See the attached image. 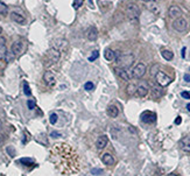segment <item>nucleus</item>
I'll return each instance as SVG.
<instances>
[{
  "instance_id": "28",
  "label": "nucleus",
  "mask_w": 190,
  "mask_h": 176,
  "mask_svg": "<svg viewBox=\"0 0 190 176\" xmlns=\"http://www.w3.org/2000/svg\"><path fill=\"white\" fill-rule=\"evenodd\" d=\"M98 56H99L98 50H93V51H92V54H91V56L89 57V61H90V62H93L95 60H97V58H98Z\"/></svg>"
},
{
  "instance_id": "6",
  "label": "nucleus",
  "mask_w": 190,
  "mask_h": 176,
  "mask_svg": "<svg viewBox=\"0 0 190 176\" xmlns=\"http://www.w3.org/2000/svg\"><path fill=\"white\" fill-rule=\"evenodd\" d=\"M60 57H61V53L55 48H50L47 51V60L49 61L51 64H55L60 61Z\"/></svg>"
},
{
  "instance_id": "38",
  "label": "nucleus",
  "mask_w": 190,
  "mask_h": 176,
  "mask_svg": "<svg viewBox=\"0 0 190 176\" xmlns=\"http://www.w3.org/2000/svg\"><path fill=\"white\" fill-rule=\"evenodd\" d=\"M7 152L9 153V155H11V156H14V155H15V149H14V148L7 147Z\"/></svg>"
},
{
  "instance_id": "20",
  "label": "nucleus",
  "mask_w": 190,
  "mask_h": 176,
  "mask_svg": "<svg viewBox=\"0 0 190 176\" xmlns=\"http://www.w3.org/2000/svg\"><path fill=\"white\" fill-rule=\"evenodd\" d=\"M106 112H107V114H109V117L116 118V117H118V114H119V110H118V107H117L116 105H110L109 107H107Z\"/></svg>"
},
{
  "instance_id": "8",
  "label": "nucleus",
  "mask_w": 190,
  "mask_h": 176,
  "mask_svg": "<svg viewBox=\"0 0 190 176\" xmlns=\"http://www.w3.org/2000/svg\"><path fill=\"white\" fill-rule=\"evenodd\" d=\"M68 47H69V43L65 39H57L55 43H54V48L57 49L60 53H65L68 50Z\"/></svg>"
},
{
  "instance_id": "40",
  "label": "nucleus",
  "mask_w": 190,
  "mask_h": 176,
  "mask_svg": "<svg viewBox=\"0 0 190 176\" xmlns=\"http://www.w3.org/2000/svg\"><path fill=\"white\" fill-rule=\"evenodd\" d=\"M184 81H185L187 83H190V75L189 74H185V75H184Z\"/></svg>"
},
{
  "instance_id": "48",
  "label": "nucleus",
  "mask_w": 190,
  "mask_h": 176,
  "mask_svg": "<svg viewBox=\"0 0 190 176\" xmlns=\"http://www.w3.org/2000/svg\"><path fill=\"white\" fill-rule=\"evenodd\" d=\"M1 33H2V28H1V27H0V34H1Z\"/></svg>"
},
{
  "instance_id": "21",
  "label": "nucleus",
  "mask_w": 190,
  "mask_h": 176,
  "mask_svg": "<svg viewBox=\"0 0 190 176\" xmlns=\"http://www.w3.org/2000/svg\"><path fill=\"white\" fill-rule=\"evenodd\" d=\"M104 57H105L106 61L112 62V61H114V58H116V53H114L112 49L107 48V49L105 50V53H104Z\"/></svg>"
},
{
  "instance_id": "15",
  "label": "nucleus",
  "mask_w": 190,
  "mask_h": 176,
  "mask_svg": "<svg viewBox=\"0 0 190 176\" xmlns=\"http://www.w3.org/2000/svg\"><path fill=\"white\" fill-rule=\"evenodd\" d=\"M107 143H109L107 135H100L98 139H97V141H96V147H97V149L102 150V149H104L106 147Z\"/></svg>"
},
{
  "instance_id": "32",
  "label": "nucleus",
  "mask_w": 190,
  "mask_h": 176,
  "mask_svg": "<svg viewBox=\"0 0 190 176\" xmlns=\"http://www.w3.org/2000/svg\"><path fill=\"white\" fill-rule=\"evenodd\" d=\"M123 19H124V16H123V14H121L120 12H117V13L114 14V21L116 22L123 21Z\"/></svg>"
},
{
  "instance_id": "19",
  "label": "nucleus",
  "mask_w": 190,
  "mask_h": 176,
  "mask_svg": "<svg viewBox=\"0 0 190 176\" xmlns=\"http://www.w3.org/2000/svg\"><path fill=\"white\" fill-rule=\"evenodd\" d=\"M102 161H103V163H105L106 166H113L116 160L110 153H104L102 155Z\"/></svg>"
},
{
  "instance_id": "7",
  "label": "nucleus",
  "mask_w": 190,
  "mask_h": 176,
  "mask_svg": "<svg viewBox=\"0 0 190 176\" xmlns=\"http://www.w3.org/2000/svg\"><path fill=\"white\" fill-rule=\"evenodd\" d=\"M43 81L47 84V86H49V88H53V86H55V84H56V77H55V75L51 71H46L44 72Z\"/></svg>"
},
{
  "instance_id": "1",
  "label": "nucleus",
  "mask_w": 190,
  "mask_h": 176,
  "mask_svg": "<svg viewBox=\"0 0 190 176\" xmlns=\"http://www.w3.org/2000/svg\"><path fill=\"white\" fill-rule=\"evenodd\" d=\"M116 58H117V64L119 68L123 69H130L134 63V55L133 54H116Z\"/></svg>"
},
{
  "instance_id": "13",
  "label": "nucleus",
  "mask_w": 190,
  "mask_h": 176,
  "mask_svg": "<svg viewBox=\"0 0 190 176\" xmlns=\"http://www.w3.org/2000/svg\"><path fill=\"white\" fill-rule=\"evenodd\" d=\"M180 148L183 153L190 154V136H184L182 140L180 141Z\"/></svg>"
},
{
  "instance_id": "41",
  "label": "nucleus",
  "mask_w": 190,
  "mask_h": 176,
  "mask_svg": "<svg viewBox=\"0 0 190 176\" xmlns=\"http://www.w3.org/2000/svg\"><path fill=\"white\" fill-rule=\"evenodd\" d=\"M181 121H182L181 117H177V118L175 119V124H176V125H180V124H181Z\"/></svg>"
},
{
  "instance_id": "14",
  "label": "nucleus",
  "mask_w": 190,
  "mask_h": 176,
  "mask_svg": "<svg viewBox=\"0 0 190 176\" xmlns=\"http://www.w3.org/2000/svg\"><path fill=\"white\" fill-rule=\"evenodd\" d=\"M141 120L146 124H152L156 120V114L150 112V111H146V112H143L141 114Z\"/></svg>"
},
{
  "instance_id": "5",
  "label": "nucleus",
  "mask_w": 190,
  "mask_h": 176,
  "mask_svg": "<svg viewBox=\"0 0 190 176\" xmlns=\"http://www.w3.org/2000/svg\"><path fill=\"white\" fill-rule=\"evenodd\" d=\"M173 28L177 30V32H185L188 29V21L184 19V18H178V19H175L174 22H173Z\"/></svg>"
},
{
  "instance_id": "18",
  "label": "nucleus",
  "mask_w": 190,
  "mask_h": 176,
  "mask_svg": "<svg viewBox=\"0 0 190 176\" xmlns=\"http://www.w3.org/2000/svg\"><path fill=\"white\" fill-rule=\"evenodd\" d=\"M148 86L145 84H140L139 86H136V96L138 97H140V98H143V97H146L148 95Z\"/></svg>"
},
{
  "instance_id": "44",
  "label": "nucleus",
  "mask_w": 190,
  "mask_h": 176,
  "mask_svg": "<svg viewBox=\"0 0 190 176\" xmlns=\"http://www.w3.org/2000/svg\"><path fill=\"white\" fill-rule=\"evenodd\" d=\"M141 1H145V2H150V1H155V0H141Z\"/></svg>"
},
{
  "instance_id": "25",
  "label": "nucleus",
  "mask_w": 190,
  "mask_h": 176,
  "mask_svg": "<svg viewBox=\"0 0 190 176\" xmlns=\"http://www.w3.org/2000/svg\"><path fill=\"white\" fill-rule=\"evenodd\" d=\"M120 132H121V129H120V128L117 126V125H114V126L111 127V134H112L113 139H117V138L119 136Z\"/></svg>"
},
{
  "instance_id": "37",
  "label": "nucleus",
  "mask_w": 190,
  "mask_h": 176,
  "mask_svg": "<svg viewBox=\"0 0 190 176\" xmlns=\"http://www.w3.org/2000/svg\"><path fill=\"white\" fill-rule=\"evenodd\" d=\"M181 96L184 99H190V91H182L181 92Z\"/></svg>"
},
{
  "instance_id": "9",
  "label": "nucleus",
  "mask_w": 190,
  "mask_h": 176,
  "mask_svg": "<svg viewBox=\"0 0 190 176\" xmlns=\"http://www.w3.org/2000/svg\"><path fill=\"white\" fill-rule=\"evenodd\" d=\"M116 72H117V75H118L123 81H125V82H128V81L132 79V74H131V71H128L127 69H123V68L117 67V68H116Z\"/></svg>"
},
{
  "instance_id": "36",
  "label": "nucleus",
  "mask_w": 190,
  "mask_h": 176,
  "mask_svg": "<svg viewBox=\"0 0 190 176\" xmlns=\"http://www.w3.org/2000/svg\"><path fill=\"white\" fill-rule=\"evenodd\" d=\"M27 105H28L29 110H33V109L35 107V102H34V100H32V99H29L28 102H27Z\"/></svg>"
},
{
  "instance_id": "22",
  "label": "nucleus",
  "mask_w": 190,
  "mask_h": 176,
  "mask_svg": "<svg viewBox=\"0 0 190 176\" xmlns=\"http://www.w3.org/2000/svg\"><path fill=\"white\" fill-rule=\"evenodd\" d=\"M8 55L7 47L5 43H0V60H6Z\"/></svg>"
},
{
  "instance_id": "29",
  "label": "nucleus",
  "mask_w": 190,
  "mask_h": 176,
  "mask_svg": "<svg viewBox=\"0 0 190 176\" xmlns=\"http://www.w3.org/2000/svg\"><path fill=\"white\" fill-rule=\"evenodd\" d=\"M84 89L86 91H92V90L95 89V84H93L92 82H86L84 84Z\"/></svg>"
},
{
  "instance_id": "12",
  "label": "nucleus",
  "mask_w": 190,
  "mask_h": 176,
  "mask_svg": "<svg viewBox=\"0 0 190 176\" xmlns=\"http://www.w3.org/2000/svg\"><path fill=\"white\" fill-rule=\"evenodd\" d=\"M85 36H86V39L89 41H96L97 37H98V30H97V28L95 26H91V27H89L86 29Z\"/></svg>"
},
{
  "instance_id": "11",
  "label": "nucleus",
  "mask_w": 190,
  "mask_h": 176,
  "mask_svg": "<svg viewBox=\"0 0 190 176\" xmlns=\"http://www.w3.org/2000/svg\"><path fill=\"white\" fill-rule=\"evenodd\" d=\"M22 51H23V42L21 40H16L12 44V54L14 56H19L21 55Z\"/></svg>"
},
{
  "instance_id": "31",
  "label": "nucleus",
  "mask_w": 190,
  "mask_h": 176,
  "mask_svg": "<svg viewBox=\"0 0 190 176\" xmlns=\"http://www.w3.org/2000/svg\"><path fill=\"white\" fill-rule=\"evenodd\" d=\"M23 92H25V95L26 96H30L32 95V92H30V89H29V85L25 82L23 83Z\"/></svg>"
},
{
  "instance_id": "45",
  "label": "nucleus",
  "mask_w": 190,
  "mask_h": 176,
  "mask_svg": "<svg viewBox=\"0 0 190 176\" xmlns=\"http://www.w3.org/2000/svg\"><path fill=\"white\" fill-rule=\"evenodd\" d=\"M187 110H188V111L190 112V104H188V105H187Z\"/></svg>"
},
{
  "instance_id": "43",
  "label": "nucleus",
  "mask_w": 190,
  "mask_h": 176,
  "mask_svg": "<svg viewBox=\"0 0 190 176\" xmlns=\"http://www.w3.org/2000/svg\"><path fill=\"white\" fill-rule=\"evenodd\" d=\"M1 131H2V121L0 120V133H1Z\"/></svg>"
},
{
  "instance_id": "33",
  "label": "nucleus",
  "mask_w": 190,
  "mask_h": 176,
  "mask_svg": "<svg viewBox=\"0 0 190 176\" xmlns=\"http://www.w3.org/2000/svg\"><path fill=\"white\" fill-rule=\"evenodd\" d=\"M153 96H154L155 98H157V97H160V96H161V91H160V89H159V88L153 86Z\"/></svg>"
},
{
  "instance_id": "24",
  "label": "nucleus",
  "mask_w": 190,
  "mask_h": 176,
  "mask_svg": "<svg viewBox=\"0 0 190 176\" xmlns=\"http://www.w3.org/2000/svg\"><path fill=\"white\" fill-rule=\"evenodd\" d=\"M126 92H127V95H128V96H133L134 93L136 92V85L133 84V83L128 84L127 85V88H126Z\"/></svg>"
},
{
  "instance_id": "30",
  "label": "nucleus",
  "mask_w": 190,
  "mask_h": 176,
  "mask_svg": "<svg viewBox=\"0 0 190 176\" xmlns=\"http://www.w3.org/2000/svg\"><path fill=\"white\" fill-rule=\"evenodd\" d=\"M57 119H58V117H57L56 113H51V114H50V117H49L50 124H53V125H54V124H56Z\"/></svg>"
},
{
  "instance_id": "3",
  "label": "nucleus",
  "mask_w": 190,
  "mask_h": 176,
  "mask_svg": "<svg viewBox=\"0 0 190 176\" xmlns=\"http://www.w3.org/2000/svg\"><path fill=\"white\" fill-rule=\"evenodd\" d=\"M155 79H156V83L162 88H164V86H167V85L171 83V78L169 77L167 74H164L163 71H159L155 75Z\"/></svg>"
},
{
  "instance_id": "26",
  "label": "nucleus",
  "mask_w": 190,
  "mask_h": 176,
  "mask_svg": "<svg viewBox=\"0 0 190 176\" xmlns=\"http://www.w3.org/2000/svg\"><path fill=\"white\" fill-rule=\"evenodd\" d=\"M8 7L6 4H4L2 1H0V14L1 15H7Z\"/></svg>"
},
{
  "instance_id": "16",
  "label": "nucleus",
  "mask_w": 190,
  "mask_h": 176,
  "mask_svg": "<svg viewBox=\"0 0 190 176\" xmlns=\"http://www.w3.org/2000/svg\"><path fill=\"white\" fill-rule=\"evenodd\" d=\"M11 19H12V21H14L15 23H19V25H25L26 23L25 16L20 14V13H16V12H12L11 13Z\"/></svg>"
},
{
  "instance_id": "23",
  "label": "nucleus",
  "mask_w": 190,
  "mask_h": 176,
  "mask_svg": "<svg viewBox=\"0 0 190 176\" xmlns=\"http://www.w3.org/2000/svg\"><path fill=\"white\" fill-rule=\"evenodd\" d=\"M161 55H162V57L166 60V61H171V60L174 58V54H173V51H170V50H168V49L162 50Z\"/></svg>"
},
{
  "instance_id": "4",
  "label": "nucleus",
  "mask_w": 190,
  "mask_h": 176,
  "mask_svg": "<svg viewBox=\"0 0 190 176\" xmlns=\"http://www.w3.org/2000/svg\"><path fill=\"white\" fill-rule=\"evenodd\" d=\"M146 70H147V68H146V65L143 63H138L135 67H134L132 71H131V74H132V78H141L143 77V75L146 74Z\"/></svg>"
},
{
  "instance_id": "34",
  "label": "nucleus",
  "mask_w": 190,
  "mask_h": 176,
  "mask_svg": "<svg viewBox=\"0 0 190 176\" xmlns=\"http://www.w3.org/2000/svg\"><path fill=\"white\" fill-rule=\"evenodd\" d=\"M159 64H155V65H153L152 67V70H150V74H152V76H154L155 77V75L159 72Z\"/></svg>"
},
{
  "instance_id": "46",
  "label": "nucleus",
  "mask_w": 190,
  "mask_h": 176,
  "mask_svg": "<svg viewBox=\"0 0 190 176\" xmlns=\"http://www.w3.org/2000/svg\"><path fill=\"white\" fill-rule=\"evenodd\" d=\"M89 2H90V5H91V6H93V1H92V0H89Z\"/></svg>"
},
{
  "instance_id": "17",
  "label": "nucleus",
  "mask_w": 190,
  "mask_h": 176,
  "mask_svg": "<svg viewBox=\"0 0 190 176\" xmlns=\"http://www.w3.org/2000/svg\"><path fill=\"white\" fill-rule=\"evenodd\" d=\"M146 7L148 11H150L153 14H160V6L156 4V1H150V2H146Z\"/></svg>"
},
{
  "instance_id": "10",
  "label": "nucleus",
  "mask_w": 190,
  "mask_h": 176,
  "mask_svg": "<svg viewBox=\"0 0 190 176\" xmlns=\"http://www.w3.org/2000/svg\"><path fill=\"white\" fill-rule=\"evenodd\" d=\"M168 14L171 19L175 20V19H178V18L182 16V9H181V7H178L177 5H171L168 9Z\"/></svg>"
},
{
  "instance_id": "27",
  "label": "nucleus",
  "mask_w": 190,
  "mask_h": 176,
  "mask_svg": "<svg viewBox=\"0 0 190 176\" xmlns=\"http://www.w3.org/2000/svg\"><path fill=\"white\" fill-rule=\"evenodd\" d=\"M83 4H84V0H75L74 4H72V7L75 8V9H79V8L82 7Z\"/></svg>"
},
{
  "instance_id": "2",
  "label": "nucleus",
  "mask_w": 190,
  "mask_h": 176,
  "mask_svg": "<svg viewBox=\"0 0 190 176\" xmlns=\"http://www.w3.org/2000/svg\"><path fill=\"white\" fill-rule=\"evenodd\" d=\"M125 12H126L127 18H128L131 21L138 20V18L140 16V8H139V6H138L136 4H134V2L127 4Z\"/></svg>"
},
{
  "instance_id": "39",
  "label": "nucleus",
  "mask_w": 190,
  "mask_h": 176,
  "mask_svg": "<svg viewBox=\"0 0 190 176\" xmlns=\"http://www.w3.org/2000/svg\"><path fill=\"white\" fill-rule=\"evenodd\" d=\"M50 135H51V138H58L61 134L58 133V132H51V134H50Z\"/></svg>"
},
{
  "instance_id": "35",
  "label": "nucleus",
  "mask_w": 190,
  "mask_h": 176,
  "mask_svg": "<svg viewBox=\"0 0 190 176\" xmlns=\"http://www.w3.org/2000/svg\"><path fill=\"white\" fill-rule=\"evenodd\" d=\"M91 174L92 175H102V174H103V169L92 168L91 169Z\"/></svg>"
},
{
  "instance_id": "47",
  "label": "nucleus",
  "mask_w": 190,
  "mask_h": 176,
  "mask_svg": "<svg viewBox=\"0 0 190 176\" xmlns=\"http://www.w3.org/2000/svg\"><path fill=\"white\" fill-rule=\"evenodd\" d=\"M167 176H177L176 174H169V175H167Z\"/></svg>"
},
{
  "instance_id": "42",
  "label": "nucleus",
  "mask_w": 190,
  "mask_h": 176,
  "mask_svg": "<svg viewBox=\"0 0 190 176\" xmlns=\"http://www.w3.org/2000/svg\"><path fill=\"white\" fill-rule=\"evenodd\" d=\"M185 49H187V48H185V47H183L182 53H181V55H182V57H183V58H184V56H185Z\"/></svg>"
}]
</instances>
